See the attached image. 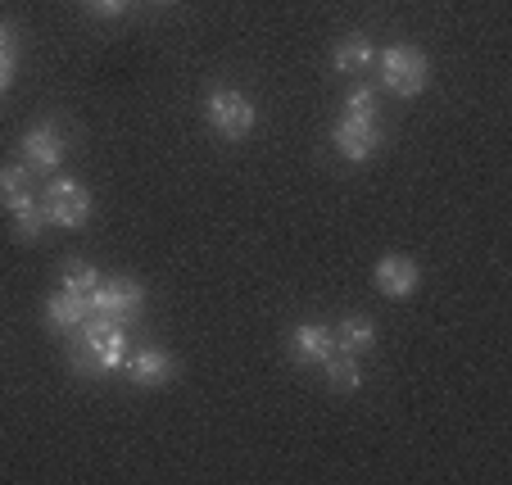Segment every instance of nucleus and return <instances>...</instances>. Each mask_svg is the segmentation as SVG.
<instances>
[{
	"label": "nucleus",
	"mask_w": 512,
	"mask_h": 485,
	"mask_svg": "<svg viewBox=\"0 0 512 485\" xmlns=\"http://www.w3.org/2000/svg\"><path fill=\"white\" fill-rule=\"evenodd\" d=\"M127 354H132L127 350V327L91 313L78 327V345H73L68 359H73V372H82V377H109L127 363Z\"/></svg>",
	"instance_id": "f257e3e1"
},
{
	"label": "nucleus",
	"mask_w": 512,
	"mask_h": 485,
	"mask_svg": "<svg viewBox=\"0 0 512 485\" xmlns=\"http://www.w3.org/2000/svg\"><path fill=\"white\" fill-rule=\"evenodd\" d=\"M377 73H381V87L386 91H395L399 100H413V96H422L426 82H431V59L417 46H386L377 55Z\"/></svg>",
	"instance_id": "f03ea898"
},
{
	"label": "nucleus",
	"mask_w": 512,
	"mask_h": 485,
	"mask_svg": "<svg viewBox=\"0 0 512 485\" xmlns=\"http://www.w3.org/2000/svg\"><path fill=\"white\" fill-rule=\"evenodd\" d=\"M91 313L118 322V327H132L145 313V286L136 277H100V286L91 291Z\"/></svg>",
	"instance_id": "7ed1b4c3"
},
{
	"label": "nucleus",
	"mask_w": 512,
	"mask_h": 485,
	"mask_svg": "<svg viewBox=\"0 0 512 485\" xmlns=\"http://www.w3.org/2000/svg\"><path fill=\"white\" fill-rule=\"evenodd\" d=\"M204 118H209V127L218 136H227V141H245V136L254 132V100L245 96V91H232V87H218L209 100H204Z\"/></svg>",
	"instance_id": "20e7f679"
},
{
	"label": "nucleus",
	"mask_w": 512,
	"mask_h": 485,
	"mask_svg": "<svg viewBox=\"0 0 512 485\" xmlns=\"http://www.w3.org/2000/svg\"><path fill=\"white\" fill-rule=\"evenodd\" d=\"M41 209H46V223L55 227H82L91 218V191L78 177H50L46 191H41Z\"/></svg>",
	"instance_id": "39448f33"
},
{
	"label": "nucleus",
	"mask_w": 512,
	"mask_h": 485,
	"mask_svg": "<svg viewBox=\"0 0 512 485\" xmlns=\"http://www.w3.org/2000/svg\"><path fill=\"white\" fill-rule=\"evenodd\" d=\"M331 146H336V155L349 159V164H368V159L381 150V127H377V118L340 114L336 127H331Z\"/></svg>",
	"instance_id": "423d86ee"
},
{
	"label": "nucleus",
	"mask_w": 512,
	"mask_h": 485,
	"mask_svg": "<svg viewBox=\"0 0 512 485\" xmlns=\"http://www.w3.org/2000/svg\"><path fill=\"white\" fill-rule=\"evenodd\" d=\"M19 150H23V164H28L37 177H50L59 164H64V155H68L59 123H37V127H28V132H23V141H19Z\"/></svg>",
	"instance_id": "0eeeda50"
},
{
	"label": "nucleus",
	"mask_w": 512,
	"mask_h": 485,
	"mask_svg": "<svg viewBox=\"0 0 512 485\" xmlns=\"http://www.w3.org/2000/svg\"><path fill=\"white\" fill-rule=\"evenodd\" d=\"M336 354V336H331L327 322H295L290 331V359L300 368H322V363Z\"/></svg>",
	"instance_id": "6e6552de"
},
{
	"label": "nucleus",
	"mask_w": 512,
	"mask_h": 485,
	"mask_svg": "<svg viewBox=\"0 0 512 485\" xmlns=\"http://www.w3.org/2000/svg\"><path fill=\"white\" fill-rule=\"evenodd\" d=\"M417 282H422V272H417V263L408 254H386L377 263V291L390 295V300H408L417 291Z\"/></svg>",
	"instance_id": "1a4fd4ad"
},
{
	"label": "nucleus",
	"mask_w": 512,
	"mask_h": 485,
	"mask_svg": "<svg viewBox=\"0 0 512 485\" xmlns=\"http://www.w3.org/2000/svg\"><path fill=\"white\" fill-rule=\"evenodd\" d=\"M87 318H91V300H87V295H73V291H64V286H59V291L46 300V327L59 331V336L78 331Z\"/></svg>",
	"instance_id": "9d476101"
},
{
	"label": "nucleus",
	"mask_w": 512,
	"mask_h": 485,
	"mask_svg": "<svg viewBox=\"0 0 512 485\" xmlns=\"http://www.w3.org/2000/svg\"><path fill=\"white\" fill-rule=\"evenodd\" d=\"M173 354L168 350H136V354H127V363H123V372L132 377V386H164L168 377H173Z\"/></svg>",
	"instance_id": "9b49d317"
},
{
	"label": "nucleus",
	"mask_w": 512,
	"mask_h": 485,
	"mask_svg": "<svg viewBox=\"0 0 512 485\" xmlns=\"http://www.w3.org/2000/svg\"><path fill=\"white\" fill-rule=\"evenodd\" d=\"M336 350L340 354H354V359H363V354H372V345H377V322L363 318V313H349V318L336 322Z\"/></svg>",
	"instance_id": "f8f14e48"
},
{
	"label": "nucleus",
	"mask_w": 512,
	"mask_h": 485,
	"mask_svg": "<svg viewBox=\"0 0 512 485\" xmlns=\"http://www.w3.org/2000/svg\"><path fill=\"white\" fill-rule=\"evenodd\" d=\"M32 195H37V173H32L28 164L0 168V204H5V209H14V204L32 200Z\"/></svg>",
	"instance_id": "ddd939ff"
},
{
	"label": "nucleus",
	"mask_w": 512,
	"mask_h": 485,
	"mask_svg": "<svg viewBox=\"0 0 512 485\" xmlns=\"http://www.w3.org/2000/svg\"><path fill=\"white\" fill-rule=\"evenodd\" d=\"M331 64L340 68V73H363L368 64H377V46H372L363 32H354V37H345L336 46V55H331Z\"/></svg>",
	"instance_id": "4468645a"
},
{
	"label": "nucleus",
	"mask_w": 512,
	"mask_h": 485,
	"mask_svg": "<svg viewBox=\"0 0 512 485\" xmlns=\"http://www.w3.org/2000/svg\"><path fill=\"white\" fill-rule=\"evenodd\" d=\"M322 372H327V386L340 390V395H349V390L363 386V368H358L354 354H340V350H336L327 363H322Z\"/></svg>",
	"instance_id": "2eb2a0df"
},
{
	"label": "nucleus",
	"mask_w": 512,
	"mask_h": 485,
	"mask_svg": "<svg viewBox=\"0 0 512 485\" xmlns=\"http://www.w3.org/2000/svg\"><path fill=\"white\" fill-rule=\"evenodd\" d=\"M14 232H19V241H37L41 227H46V209H41V195H32V200L14 204Z\"/></svg>",
	"instance_id": "dca6fc26"
},
{
	"label": "nucleus",
	"mask_w": 512,
	"mask_h": 485,
	"mask_svg": "<svg viewBox=\"0 0 512 485\" xmlns=\"http://www.w3.org/2000/svg\"><path fill=\"white\" fill-rule=\"evenodd\" d=\"M59 286H64V291H73V295H87V300H91V291L100 286V272L91 268V263L68 259V263H64V277H59Z\"/></svg>",
	"instance_id": "f3484780"
},
{
	"label": "nucleus",
	"mask_w": 512,
	"mask_h": 485,
	"mask_svg": "<svg viewBox=\"0 0 512 485\" xmlns=\"http://www.w3.org/2000/svg\"><path fill=\"white\" fill-rule=\"evenodd\" d=\"M345 114H354V118H377V91L372 87H354L345 96Z\"/></svg>",
	"instance_id": "a211bd4d"
},
{
	"label": "nucleus",
	"mask_w": 512,
	"mask_h": 485,
	"mask_svg": "<svg viewBox=\"0 0 512 485\" xmlns=\"http://www.w3.org/2000/svg\"><path fill=\"white\" fill-rule=\"evenodd\" d=\"M127 5L132 0H87V10L100 14V19H118V14H127Z\"/></svg>",
	"instance_id": "6ab92c4d"
},
{
	"label": "nucleus",
	"mask_w": 512,
	"mask_h": 485,
	"mask_svg": "<svg viewBox=\"0 0 512 485\" xmlns=\"http://www.w3.org/2000/svg\"><path fill=\"white\" fill-rule=\"evenodd\" d=\"M10 82H14V50L10 55H0V96L10 91Z\"/></svg>",
	"instance_id": "aec40b11"
},
{
	"label": "nucleus",
	"mask_w": 512,
	"mask_h": 485,
	"mask_svg": "<svg viewBox=\"0 0 512 485\" xmlns=\"http://www.w3.org/2000/svg\"><path fill=\"white\" fill-rule=\"evenodd\" d=\"M10 50H14V32L0 23V55H10Z\"/></svg>",
	"instance_id": "412c9836"
},
{
	"label": "nucleus",
	"mask_w": 512,
	"mask_h": 485,
	"mask_svg": "<svg viewBox=\"0 0 512 485\" xmlns=\"http://www.w3.org/2000/svg\"><path fill=\"white\" fill-rule=\"evenodd\" d=\"M159 5H168V0H159Z\"/></svg>",
	"instance_id": "4be33fe9"
}]
</instances>
